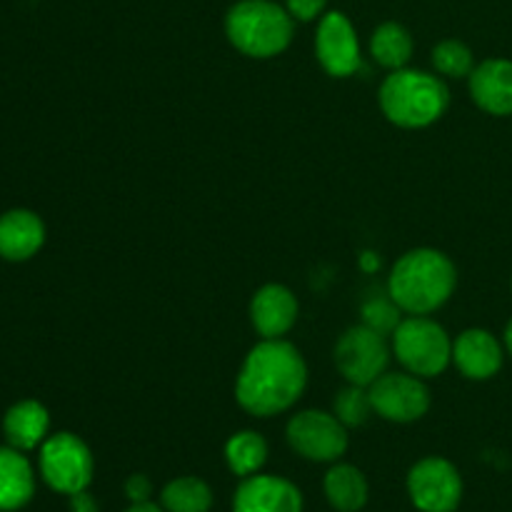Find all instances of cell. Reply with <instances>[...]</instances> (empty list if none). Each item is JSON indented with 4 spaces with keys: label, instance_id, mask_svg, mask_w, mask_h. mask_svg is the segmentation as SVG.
<instances>
[{
    "label": "cell",
    "instance_id": "7402d4cb",
    "mask_svg": "<svg viewBox=\"0 0 512 512\" xmlns=\"http://www.w3.org/2000/svg\"><path fill=\"white\" fill-rule=\"evenodd\" d=\"M160 505L165 512H210L213 508V490L205 480L185 475L170 480L160 493Z\"/></svg>",
    "mask_w": 512,
    "mask_h": 512
},
{
    "label": "cell",
    "instance_id": "5b68a950",
    "mask_svg": "<svg viewBox=\"0 0 512 512\" xmlns=\"http://www.w3.org/2000/svg\"><path fill=\"white\" fill-rule=\"evenodd\" d=\"M393 353L408 373L418 378H435L453 360V340L443 325L425 315L400 320L393 333Z\"/></svg>",
    "mask_w": 512,
    "mask_h": 512
},
{
    "label": "cell",
    "instance_id": "e0dca14e",
    "mask_svg": "<svg viewBox=\"0 0 512 512\" xmlns=\"http://www.w3.org/2000/svg\"><path fill=\"white\" fill-rule=\"evenodd\" d=\"M35 495V475L23 450L0 448V512L25 508Z\"/></svg>",
    "mask_w": 512,
    "mask_h": 512
},
{
    "label": "cell",
    "instance_id": "4316f807",
    "mask_svg": "<svg viewBox=\"0 0 512 512\" xmlns=\"http://www.w3.org/2000/svg\"><path fill=\"white\" fill-rule=\"evenodd\" d=\"M125 495H128L130 503H150L153 483H150L148 475H130V478L125 480Z\"/></svg>",
    "mask_w": 512,
    "mask_h": 512
},
{
    "label": "cell",
    "instance_id": "83f0119b",
    "mask_svg": "<svg viewBox=\"0 0 512 512\" xmlns=\"http://www.w3.org/2000/svg\"><path fill=\"white\" fill-rule=\"evenodd\" d=\"M70 510L73 512H98V505H95L93 495H90L88 490H83V493L70 495Z\"/></svg>",
    "mask_w": 512,
    "mask_h": 512
},
{
    "label": "cell",
    "instance_id": "2e32d148",
    "mask_svg": "<svg viewBox=\"0 0 512 512\" xmlns=\"http://www.w3.org/2000/svg\"><path fill=\"white\" fill-rule=\"evenodd\" d=\"M45 225L33 210L15 208L0 215V258L10 263L28 260L43 248Z\"/></svg>",
    "mask_w": 512,
    "mask_h": 512
},
{
    "label": "cell",
    "instance_id": "4fadbf2b",
    "mask_svg": "<svg viewBox=\"0 0 512 512\" xmlns=\"http://www.w3.org/2000/svg\"><path fill=\"white\" fill-rule=\"evenodd\" d=\"M298 320V298L280 283L263 285L250 300V323L265 340L283 338Z\"/></svg>",
    "mask_w": 512,
    "mask_h": 512
},
{
    "label": "cell",
    "instance_id": "d4e9b609",
    "mask_svg": "<svg viewBox=\"0 0 512 512\" xmlns=\"http://www.w3.org/2000/svg\"><path fill=\"white\" fill-rule=\"evenodd\" d=\"M398 305L393 300H370L363 308V323L380 335H393L400 325Z\"/></svg>",
    "mask_w": 512,
    "mask_h": 512
},
{
    "label": "cell",
    "instance_id": "44dd1931",
    "mask_svg": "<svg viewBox=\"0 0 512 512\" xmlns=\"http://www.w3.org/2000/svg\"><path fill=\"white\" fill-rule=\"evenodd\" d=\"M268 460V443L255 430H240L225 443V463L238 478H250L263 470Z\"/></svg>",
    "mask_w": 512,
    "mask_h": 512
},
{
    "label": "cell",
    "instance_id": "7c38bea8",
    "mask_svg": "<svg viewBox=\"0 0 512 512\" xmlns=\"http://www.w3.org/2000/svg\"><path fill=\"white\" fill-rule=\"evenodd\" d=\"M233 512H303V493L280 475H250L235 490Z\"/></svg>",
    "mask_w": 512,
    "mask_h": 512
},
{
    "label": "cell",
    "instance_id": "8fae6325",
    "mask_svg": "<svg viewBox=\"0 0 512 512\" xmlns=\"http://www.w3.org/2000/svg\"><path fill=\"white\" fill-rule=\"evenodd\" d=\"M315 53L320 65L333 78H348L360 68V43L348 15L325 13L315 35Z\"/></svg>",
    "mask_w": 512,
    "mask_h": 512
},
{
    "label": "cell",
    "instance_id": "9a60e30c",
    "mask_svg": "<svg viewBox=\"0 0 512 512\" xmlns=\"http://www.w3.org/2000/svg\"><path fill=\"white\" fill-rule=\"evenodd\" d=\"M470 95L490 115H512V60L490 58L470 73Z\"/></svg>",
    "mask_w": 512,
    "mask_h": 512
},
{
    "label": "cell",
    "instance_id": "7a4b0ae2",
    "mask_svg": "<svg viewBox=\"0 0 512 512\" xmlns=\"http://www.w3.org/2000/svg\"><path fill=\"white\" fill-rule=\"evenodd\" d=\"M458 285L453 260L433 248H415L393 265L388 278L390 300L410 315L443 308Z\"/></svg>",
    "mask_w": 512,
    "mask_h": 512
},
{
    "label": "cell",
    "instance_id": "8992f818",
    "mask_svg": "<svg viewBox=\"0 0 512 512\" xmlns=\"http://www.w3.org/2000/svg\"><path fill=\"white\" fill-rule=\"evenodd\" d=\"M95 460L88 445L73 433L50 435L40 445V475L50 490L60 495H75L93 483Z\"/></svg>",
    "mask_w": 512,
    "mask_h": 512
},
{
    "label": "cell",
    "instance_id": "9c48e42d",
    "mask_svg": "<svg viewBox=\"0 0 512 512\" xmlns=\"http://www.w3.org/2000/svg\"><path fill=\"white\" fill-rule=\"evenodd\" d=\"M408 495L420 512H455L463 500V478L450 460L423 458L410 468Z\"/></svg>",
    "mask_w": 512,
    "mask_h": 512
},
{
    "label": "cell",
    "instance_id": "ffe728a7",
    "mask_svg": "<svg viewBox=\"0 0 512 512\" xmlns=\"http://www.w3.org/2000/svg\"><path fill=\"white\" fill-rule=\"evenodd\" d=\"M370 55L378 60L383 68L400 70L413 58V35L400 23H383L370 35Z\"/></svg>",
    "mask_w": 512,
    "mask_h": 512
},
{
    "label": "cell",
    "instance_id": "277c9868",
    "mask_svg": "<svg viewBox=\"0 0 512 512\" xmlns=\"http://www.w3.org/2000/svg\"><path fill=\"white\" fill-rule=\"evenodd\" d=\"M295 20L273 0H238L225 15L230 45L248 58H275L290 45Z\"/></svg>",
    "mask_w": 512,
    "mask_h": 512
},
{
    "label": "cell",
    "instance_id": "f546056e",
    "mask_svg": "<svg viewBox=\"0 0 512 512\" xmlns=\"http://www.w3.org/2000/svg\"><path fill=\"white\" fill-rule=\"evenodd\" d=\"M505 348H508V353L512 355V320L508 323V328H505Z\"/></svg>",
    "mask_w": 512,
    "mask_h": 512
},
{
    "label": "cell",
    "instance_id": "30bf717a",
    "mask_svg": "<svg viewBox=\"0 0 512 512\" xmlns=\"http://www.w3.org/2000/svg\"><path fill=\"white\" fill-rule=\"evenodd\" d=\"M368 393L375 413L390 423H415L430 410V390L413 373H383Z\"/></svg>",
    "mask_w": 512,
    "mask_h": 512
},
{
    "label": "cell",
    "instance_id": "d6986e66",
    "mask_svg": "<svg viewBox=\"0 0 512 512\" xmlns=\"http://www.w3.org/2000/svg\"><path fill=\"white\" fill-rule=\"evenodd\" d=\"M323 490L328 503L338 512H358L368 503V480L360 473L355 465L335 463L333 468L325 473Z\"/></svg>",
    "mask_w": 512,
    "mask_h": 512
},
{
    "label": "cell",
    "instance_id": "484cf974",
    "mask_svg": "<svg viewBox=\"0 0 512 512\" xmlns=\"http://www.w3.org/2000/svg\"><path fill=\"white\" fill-rule=\"evenodd\" d=\"M328 0H285V8L293 15V20H300V23H310L318 15H323Z\"/></svg>",
    "mask_w": 512,
    "mask_h": 512
},
{
    "label": "cell",
    "instance_id": "ba28073f",
    "mask_svg": "<svg viewBox=\"0 0 512 512\" xmlns=\"http://www.w3.org/2000/svg\"><path fill=\"white\" fill-rule=\"evenodd\" d=\"M390 348L385 335L368 325H353L335 345V365L350 385L370 388L388 370Z\"/></svg>",
    "mask_w": 512,
    "mask_h": 512
},
{
    "label": "cell",
    "instance_id": "52a82bcc",
    "mask_svg": "<svg viewBox=\"0 0 512 512\" xmlns=\"http://www.w3.org/2000/svg\"><path fill=\"white\" fill-rule=\"evenodd\" d=\"M290 448L313 463H338L348 450V428L323 410H303L285 428Z\"/></svg>",
    "mask_w": 512,
    "mask_h": 512
},
{
    "label": "cell",
    "instance_id": "3957f363",
    "mask_svg": "<svg viewBox=\"0 0 512 512\" xmlns=\"http://www.w3.org/2000/svg\"><path fill=\"white\" fill-rule=\"evenodd\" d=\"M450 90L425 70H393L380 85V108L398 128H428L445 115Z\"/></svg>",
    "mask_w": 512,
    "mask_h": 512
},
{
    "label": "cell",
    "instance_id": "603a6c76",
    "mask_svg": "<svg viewBox=\"0 0 512 512\" xmlns=\"http://www.w3.org/2000/svg\"><path fill=\"white\" fill-rule=\"evenodd\" d=\"M433 65L443 78H470L475 70L473 50L463 40L448 38L433 48Z\"/></svg>",
    "mask_w": 512,
    "mask_h": 512
},
{
    "label": "cell",
    "instance_id": "cb8c5ba5",
    "mask_svg": "<svg viewBox=\"0 0 512 512\" xmlns=\"http://www.w3.org/2000/svg\"><path fill=\"white\" fill-rule=\"evenodd\" d=\"M333 413L345 428H360V425L368 423L370 415L375 413L373 403H370L368 388L348 383V388H343L335 395Z\"/></svg>",
    "mask_w": 512,
    "mask_h": 512
},
{
    "label": "cell",
    "instance_id": "5bb4252c",
    "mask_svg": "<svg viewBox=\"0 0 512 512\" xmlns=\"http://www.w3.org/2000/svg\"><path fill=\"white\" fill-rule=\"evenodd\" d=\"M503 345L490 330L470 328L453 343V363L468 380H490L503 368Z\"/></svg>",
    "mask_w": 512,
    "mask_h": 512
},
{
    "label": "cell",
    "instance_id": "6da1fadb",
    "mask_svg": "<svg viewBox=\"0 0 512 512\" xmlns=\"http://www.w3.org/2000/svg\"><path fill=\"white\" fill-rule=\"evenodd\" d=\"M308 385V365L293 343L260 340L243 360L235 400L255 418H273L293 408Z\"/></svg>",
    "mask_w": 512,
    "mask_h": 512
},
{
    "label": "cell",
    "instance_id": "f1b7e54d",
    "mask_svg": "<svg viewBox=\"0 0 512 512\" xmlns=\"http://www.w3.org/2000/svg\"><path fill=\"white\" fill-rule=\"evenodd\" d=\"M125 512H165V510H163V505L158 508L155 503H133Z\"/></svg>",
    "mask_w": 512,
    "mask_h": 512
},
{
    "label": "cell",
    "instance_id": "ac0fdd59",
    "mask_svg": "<svg viewBox=\"0 0 512 512\" xmlns=\"http://www.w3.org/2000/svg\"><path fill=\"white\" fill-rule=\"evenodd\" d=\"M50 428V415L38 400H20L5 413L3 430L10 448L33 450L45 443V435Z\"/></svg>",
    "mask_w": 512,
    "mask_h": 512
}]
</instances>
